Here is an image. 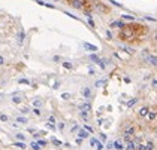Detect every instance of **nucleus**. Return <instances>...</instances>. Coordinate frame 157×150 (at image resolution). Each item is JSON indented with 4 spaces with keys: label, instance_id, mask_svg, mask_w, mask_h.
Wrapping results in <instances>:
<instances>
[{
    "label": "nucleus",
    "instance_id": "obj_11",
    "mask_svg": "<svg viewBox=\"0 0 157 150\" xmlns=\"http://www.w3.org/2000/svg\"><path fill=\"white\" fill-rule=\"evenodd\" d=\"M36 3H37V5H40V6H45V8H51V9H54V5H50V3L40 2V0H36Z\"/></svg>",
    "mask_w": 157,
    "mask_h": 150
},
{
    "label": "nucleus",
    "instance_id": "obj_26",
    "mask_svg": "<svg viewBox=\"0 0 157 150\" xmlns=\"http://www.w3.org/2000/svg\"><path fill=\"white\" fill-rule=\"evenodd\" d=\"M32 147H33V150H40V146H39L37 143H33V144H32Z\"/></svg>",
    "mask_w": 157,
    "mask_h": 150
},
{
    "label": "nucleus",
    "instance_id": "obj_5",
    "mask_svg": "<svg viewBox=\"0 0 157 150\" xmlns=\"http://www.w3.org/2000/svg\"><path fill=\"white\" fill-rule=\"evenodd\" d=\"M136 147H138V144L135 143V141H129L124 149H126V150H136Z\"/></svg>",
    "mask_w": 157,
    "mask_h": 150
},
{
    "label": "nucleus",
    "instance_id": "obj_18",
    "mask_svg": "<svg viewBox=\"0 0 157 150\" xmlns=\"http://www.w3.org/2000/svg\"><path fill=\"white\" fill-rule=\"evenodd\" d=\"M90 60H91L93 63H97V64H99V61H100V60H99V57H97V55H94V54H93V55H90Z\"/></svg>",
    "mask_w": 157,
    "mask_h": 150
},
{
    "label": "nucleus",
    "instance_id": "obj_34",
    "mask_svg": "<svg viewBox=\"0 0 157 150\" xmlns=\"http://www.w3.org/2000/svg\"><path fill=\"white\" fill-rule=\"evenodd\" d=\"M102 85H105V80H97L96 82V86H102Z\"/></svg>",
    "mask_w": 157,
    "mask_h": 150
},
{
    "label": "nucleus",
    "instance_id": "obj_31",
    "mask_svg": "<svg viewBox=\"0 0 157 150\" xmlns=\"http://www.w3.org/2000/svg\"><path fill=\"white\" fill-rule=\"evenodd\" d=\"M17 138H18L19 141H24V138H26V137L22 135V134H17Z\"/></svg>",
    "mask_w": 157,
    "mask_h": 150
},
{
    "label": "nucleus",
    "instance_id": "obj_14",
    "mask_svg": "<svg viewBox=\"0 0 157 150\" xmlns=\"http://www.w3.org/2000/svg\"><path fill=\"white\" fill-rule=\"evenodd\" d=\"M148 61L154 65V67H157V57H154V55H150V58H148Z\"/></svg>",
    "mask_w": 157,
    "mask_h": 150
},
{
    "label": "nucleus",
    "instance_id": "obj_42",
    "mask_svg": "<svg viewBox=\"0 0 157 150\" xmlns=\"http://www.w3.org/2000/svg\"><path fill=\"white\" fill-rule=\"evenodd\" d=\"M40 104H42V101H40V100H36V101H35V106H36V107H39Z\"/></svg>",
    "mask_w": 157,
    "mask_h": 150
},
{
    "label": "nucleus",
    "instance_id": "obj_33",
    "mask_svg": "<svg viewBox=\"0 0 157 150\" xmlns=\"http://www.w3.org/2000/svg\"><path fill=\"white\" fill-rule=\"evenodd\" d=\"M81 116H82L85 120H88V113H85V112H81Z\"/></svg>",
    "mask_w": 157,
    "mask_h": 150
},
{
    "label": "nucleus",
    "instance_id": "obj_44",
    "mask_svg": "<svg viewBox=\"0 0 157 150\" xmlns=\"http://www.w3.org/2000/svg\"><path fill=\"white\" fill-rule=\"evenodd\" d=\"M29 112H30V110H29L27 107H24V109H22V110H21V113H29Z\"/></svg>",
    "mask_w": 157,
    "mask_h": 150
},
{
    "label": "nucleus",
    "instance_id": "obj_10",
    "mask_svg": "<svg viewBox=\"0 0 157 150\" xmlns=\"http://www.w3.org/2000/svg\"><path fill=\"white\" fill-rule=\"evenodd\" d=\"M79 109H81L82 112H85V110L88 112V110H91V106H90L88 103H84V104H81V106H79Z\"/></svg>",
    "mask_w": 157,
    "mask_h": 150
},
{
    "label": "nucleus",
    "instance_id": "obj_27",
    "mask_svg": "<svg viewBox=\"0 0 157 150\" xmlns=\"http://www.w3.org/2000/svg\"><path fill=\"white\" fill-rule=\"evenodd\" d=\"M18 82H19V83H22V85H29V83H30V82H29L27 79H19Z\"/></svg>",
    "mask_w": 157,
    "mask_h": 150
},
{
    "label": "nucleus",
    "instance_id": "obj_45",
    "mask_svg": "<svg viewBox=\"0 0 157 150\" xmlns=\"http://www.w3.org/2000/svg\"><path fill=\"white\" fill-rule=\"evenodd\" d=\"M106 36H108V39H112V34H111V31H106Z\"/></svg>",
    "mask_w": 157,
    "mask_h": 150
},
{
    "label": "nucleus",
    "instance_id": "obj_32",
    "mask_svg": "<svg viewBox=\"0 0 157 150\" xmlns=\"http://www.w3.org/2000/svg\"><path fill=\"white\" fill-rule=\"evenodd\" d=\"M123 49H124V51H127L129 54H133V49H132V48H126V46H123Z\"/></svg>",
    "mask_w": 157,
    "mask_h": 150
},
{
    "label": "nucleus",
    "instance_id": "obj_41",
    "mask_svg": "<svg viewBox=\"0 0 157 150\" xmlns=\"http://www.w3.org/2000/svg\"><path fill=\"white\" fill-rule=\"evenodd\" d=\"M61 98L67 100V98H71V95H69V94H61Z\"/></svg>",
    "mask_w": 157,
    "mask_h": 150
},
{
    "label": "nucleus",
    "instance_id": "obj_7",
    "mask_svg": "<svg viewBox=\"0 0 157 150\" xmlns=\"http://www.w3.org/2000/svg\"><path fill=\"white\" fill-rule=\"evenodd\" d=\"M111 27H118V28H124L126 26H124V22L123 21H114L111 24Z\"/></svg>",
    "mask_w": 157,
    "mask_h": 150
},
{
    "label": "nucleus",
    "instance_id": "obj_48",
    "mask_svg": "<svg viewBox=\"0 0 157 150\" xmlns=\"http://www.w3.org/2000/svg\"><path fill=\"white\" fill-rule=\"evenodd\" d=\"M154 40H157V33H156V36H154Z\"/></svg>",
    "mask_w": 157,
    "mask_h": 150
},
{
    "label": "nucleus",
    "instance_id": "obj_17",
    "mask_svg": "<svg viewBox=\"0 0 157 150\" xmlns=\"http://www.w3.org/2000/svg\"><path fill=\"white\" fill-rule=\"evenodd\" d=\"M136 103H138V100H136V98H132V100H130V101L127 103V107H132V106H135V104H136Z\"/></svg>",
    "mask_w": 157,
    "mask_h": 150
},
{
    "label": "nucleus",
    "instance_id": "obj_12",
    "mask_svg": "<svg viewBox=\"0 0 157 150\" xmlns=\"http://www.w3.org/2000/svg\"><path fill=\"white\" fill-rule=\"evenodd\" d=\"M96 9H97V11H100V12H108V8H106V6H103L102 3H97V5H96Z\"/></svg>",
    "mask_w": 157,
    "mask_h": 150
},
{
    "label": "nucleus",
    "instance_id": "obj_35",
    "mask_svg": "<svg viewBox=\"0 0 157 150\" xmlns=\"http://www.w3.org/2000/svg\"><path fill=\"white\" fill-rule=\"evenodd\" d=\"M33 113H35V114H36V116H40V110H39V109H37V107H36V109H35V110H33Z\"/></svg>",
    "mask_w": 157,
    "mask_h": 150
},
{
    "label": "nucleus",
    "instance_id": "obj_22",
    "mask_svg": "<svg viewBox=\"0 0 157 150\" xmlns=\"http://www.w3.org/2000/svg\"><path fill=\"white\" fill-rule=\"evenodd\" d=\"M17 122H19V123H27V119H26V117H21V116H19V117H17Z\"/></svg>",
    "mask_w": 157,
    "mask_h": 150
},
{
    "label": "nucleus",
    "instance_id": "obj_25",
    "mask_svg": "<svg viewBox=\"0 0 157 150\" xmlns=\"http://www.w3.org/2000/svg\"><path fill=\"white\" fill-rule=\"evenodd\" d=\"M96 149H97V150H103V144H102L100 141H97V144H96Z\"/></svg>",
    "mask_w": 157,
    "mask_h": 150
},
{
    "label": "nucleus",
    "instance_id": "obj_16",
    "mask_svg": "<svg viewBox=\"0 0 157 150\" xmlns=\"http://www.w3.org/2000/svg\"><path fill=\"white\" fill-rule=\"evenodd\" d=\"M63 67H64V68H67V70H72V68H73L72 63H69V61H64V63H63Z\"/></svg>",
    "mask_w": 157,
    "mask_h": 150
},
{
    "label": "nucleus",
    "instance_id": "obj_3",
    "mask_svg": "<svg viewBox=\"0 0 157 150\" xmlns=\"http://www.w3.org/2000/svg\"><path fill=\"white\" fill-rule=\"evenodd\" d=\"M84 48L87 49V51H90V52H96L97 51V46H94L91 43H84Z\"/></svg>",
    "mask_w": 157,
    "mask_h": 150
},
{
    "label": "nucleus",
    "instance_id": "obj_2",
    "mask_svg": "<svg viewBox=\"0 0 157 150\" xmlns=\"http://www.w3.org/2000/svg\"><path fill=\"white\" fill-rule=\"evenodd\" d=\"M69 5L75 9H81L84 5H87V0H69Z\"/></svg>",
    "mask_w": 157,
    "mask_h": 150
},
{
    "label": "nucleus",
    "instance_id": "obj_46",
    "mask_svg": "<svg viewBox=\"0 0 157 150\" xmlns=\"http://www.w3.org/2000/svg\"><path fill=\"white\" fill-rule=\"evenodd\" d=\"M100 140H103V141H105V140H106V135H105V134H100Z\"/></svg>",
    "mask_w": 157,
    "mask_h": 150
},
{
    "label": "nucleus",
    "instance_id": "obj_40",
    "mask_svg": "<svg viewBox=\"0 0 157 150\" xmlns=\"http://www.w3.org/2000/svg\"><path fill=\"white\" fill-rule=\"evenodd\" d=\"M106 149H109V150H111V149H114V143H108Z\"/></svg>",
    "mask_w": 157,
    "mask_h": 150
},
{
    "label": "nucleus",
    "instance_id": "obj_4",
    "mask_svg": "<svg viewBox=\"0 0 157 150\" xmlns=\"http://www.w3.org/2000/svg\"><path fill=\"white\" fill-rule=\"evenodd\" d=\"M114 149H117V150H123V149H124V143H123L121 140L114 141Z\"/></svg>",
    "mask_w": 157,
    "mask_h": 150
},
{
    "label": "nucleus",
    "instance_id": "obj_43",
    "mask_svg": "<svg viewBox=\"0 0 157 150\" xmlns=\"http://www.w3.org/2000/svg\"><path fill=\"white\" fill-rule=\"evenodd\" d=\"M58 129H64V123H63V122L58 123Z\"/></svg>",
    "mask_w": 157,
    "mask_h": 150
},
{
    "label": "nucleus",
    "instance_id": "obj_13",
    "mask_svg": "<svg viewBox=\"0 0 157 150\" xmlns=\"http://www.w3.org/2000/svg\"><path fill=\"white\" fill-rule=\"evenodd\" d=\"M156 117H157V112H153V110H150V112H148V119H150V120H154Z\"/></svg>",
    "mask_w": 157,
    "mask_h": 150
},
{
    "label": "nucleus",
    "instance_id": "obj_38",
    "mask_svg": "<svg viewBox=\"0 0 157 150\" xmlns=\"http://www.w3.org/2000/svg\"><path fill=\"white\" fill-rule=\"evenodd\" d=\"M90 144H91V146H96V144H97V140H96V138H91V141H90Z\"/></svg>",
    "mask_w": 157,
    "mask_h": 150
},
{
    "label": "nucleus",
    "instance_id": "obj_28",
    "mask_svg": "<svg viewBox=\"0 0 157 150\" xmlns=\"http://www.w3.org/2000/svg\"><path fill=\"white\" fill-rule=\"evenodd\" d=\"M84 129H85L87 132H93V128H91V127H88V125H85V127H84Z\"/></svg>",
    "mask_w": 157,
    "mask_h": 150
},
{
    "label": "nucleus",
    "instance_id": "obj_6",
    "mask_svg": "<svg viewBox=\"0 0 157 150\" xmlns=\"http://www.w3.org/2000/svg\"><path fill=\"white\" fill-rule=\"evenodd\" d=\"M135 134V127H127L123 132V135H133Z\"/></svg>",
    "mask_w": 157,
    "mask_h": 150
},
{
    "label": "nucleus",
    "instance_id": "obj_23",
    "mask_svg": "<svg viewBox=\"0 0 157 150\" xmlns=\"http://www.w3.org/2000/svg\"><path fill=\"white\" fill-rule=\"evenodd\" d=\"M123 18L129 19V21H135V16H132V15H123Z\"/></svg>",
    "mask_w": 157,
    "mask_h": 150
},
{
    "label": "nucleus",
    "instance_id": "obj_9",
    "mask_svg": "<svg viewBox=\"0 0 157 150\" xmlns=\"http://www.w3.org/2000/svg\"><path fill=\"white\" fill-rule=\"evenodd\" d=\"M82 95L87 97V98H90V97H91V89H90V88H84L82 89Z\"/></svg>",
    "mask_w": 157,
    "mask_h": 150
},
{
    "label": "nucleus",
    "instance_id": "obj_21",
    "mask_svg": "<svg viewBox=\"0 0 157 150\" xmlns=\"http://www.w3.org/2000/svg\"><path fill=\"white\" fill-rule=\"evenodd\" d=\"M136 150H148V149H147V144H138Z\"/></svg>",
    "mask_w": 157,
    "mask_h": 150
},
{
    "label": "nucleus",
    "instance_id": "obj_39",
    "mask_svg": "<svg viewBox=\"0 0 157 150\" xmlns=\"http://www.w3.org/2000/svg\"><path fill=\"white\" fill-rule=\"evenodd\" d=\"M151 85H153V88H154V89H157V79H154Z\"/></svg>",
    "mask_w": 157,
    "mask_h": 150
},
{
    "label": "nucleus",
    "instance_id": "obj_8",
    "mask_svg": "<svg viewBox=\"0 0 157 150\" xmlns=\"http://www.w3.org/2000/svg\"><path fill=\"white\" fill-rule=\"evenodd\" d=\"M148 112H150L148 107H141V110H139V116L145 117V116H148Z\"/></svg>",
    "mask_w": 157,
    "mask_h": 150
},
{
    "label": "nucleus",
    "instance_id": "obj_30",
    "mask_svg": "<svg viewBox=\"0 0 157 150\" xmlns=\"http://www.w3.org/2000/svg\"><path fill=\"white\" fill-rule=\"evenodd\" d=\"M0 120H2V122H6V120H8V116H6V114H0Z\"/></svg>",
    "mask_w": 157,
    "mask_h": 150
},
{
    "label": "nucleus",
    "instance_id": "obj_24",
    "mask_svg": "<svg viewBox=\"0 0 157 150\" xmlns=\"http://www.w3.org/2000/svg\"><path fill=\"white\" fill-rule=\"evenodd\" d=\"M37 144H39L40 147H45V146H47V141H45V140H39V141H37Z\"/></svg>",
    "mask_w": 157,
    "mask_h": 150
},
{
    "label": "nucleus",
    "instance_id": "obj_37",
    "mask_svg": "<svg viewBox=\"0 0 157 150\" xmlns=\"http://www.w3.org/2000/svg\"><path fill=\"white\" fill-rule=\"evenodd\" d=\"M18 39H19L18 42H19V43H22V39H24V33H21V34L18 36Z\"/></svg>",
    "mask_w": 157,
    "mask_h": 150
},
{
    "label": "nucleus",
    "instance_id": "obj_47",
    "mask_svg": "<svg viewBox=\"0 0 157 150\" xmlns=\"http://www.w3.org/2000/svg\"><path fill=\"white\" fill-rule=\"evenodd\" d=\"M3 63H5V58H3V57H0V65H2Z\"/></svg>",
    "mask_w": 157,
    "mask_h": 150
},
{
    "label": "nucleus",
    "instance_id": "obj_15",
    "mask_svg": "<svg viewBox=\"0 0 157 150\" xmlns=\"http://www.w3.org/2000/svg\"><path fill=\"white\" fill-rule=\"evenodd\" d=\"M78 135H79V138H87V137H88V132H87L85 129H81V131L78 132Z\"/></svg>",
    "mask_w": 157,
    "mask_h": 150
},
{
    "label": "nucleus",
    "instance_id": "obj_19",
    "mask_svg": "<svg viewBox=\"0 0 157 150\" xmlns=\"http://www.w3.org/2000/svg\"><path fill=\"white\" fill-rule=\"evenodd\" d=\"M12 103H15V104H19V103H21V97L15 95V97L12 98Z\"/></svg>",
    "mask_w": 157,
    "mask_h": 150
},
{
    "label": "nucleus",
    "instance_id": "obj_1",
    "mask_svg": "<svg viewBox=\"0 0 157 150\" xmlns=\"http://www.w3.org/2000/svg\"><path fill=\"white\" fill-rule=\"evenodd\" d=\"M135 36V28L130 26V27H124V28H121V31H120V39L121 40H130L132 37Z\"/></svg>",
    "mask_w": 157,
    "mask_h": 150
},
{
    "label": "nucleus",
    "instance_id": "obj_20",
    "mask_svg": "<svg viewBox=\"0 0 157 150\" xmlns=\"http://www.w3.org/2000/svg\"><path fill=\"white\" fill-rule=\"evenodd\" d=\"M15 147H19V149H26V144L22 143V141H18V143H15Z\"/></svg>",
    "mask_w": 157,
    "mask_h": 150
},
{
    "label": "nucleus",
    "instance_id": "obj_36",
    "mask_svg": "<svg viewBox=\"0 0 157 150\" xmlns=\"http://www.w3.org/2000/svg\"><path fill=\"white\" fill-rule=\"evenodd\" d=\"M53 143H54L55 146H61V141H58V140H55V138H53Z\"/></svg>",
    "mask_w": 157,
    "mask_h": 150
},
{
    "label": "nucleus",
    "instance_id": "obj_29",
    "mask_svg": "<svg viewBox=\"0 0 157 150\" xmlns=\"http://www.w3.org/2000/svg\"><path fill=\"white\" fill-rule=\"evenodd\" d=\"M48 123H53V125H54V123H55V117H54V116H50V119H48Z\"/></svg>",
    "mask_w": 157,
    "mask_h": 150
}]
</instances>
